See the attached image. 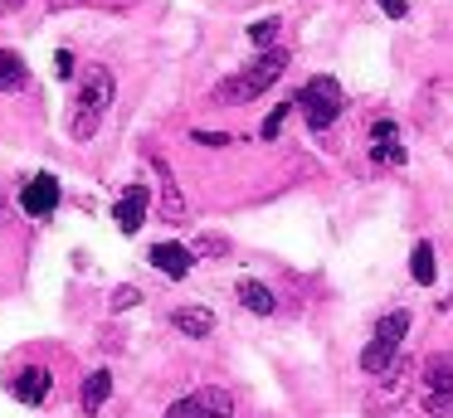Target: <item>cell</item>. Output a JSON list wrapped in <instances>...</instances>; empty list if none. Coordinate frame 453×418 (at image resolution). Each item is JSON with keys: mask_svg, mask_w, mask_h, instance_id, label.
<instances>
[{"mask_svg": "<svg viewBox=\"0 0 453 418\" xmlns=\"http://www.w3.org/2000/svg\"><path fill=\"white\" fill-rule=\"evenodd\" d=\"M414 399L429 418H453V355H429L414 375Z\"/></svg>", "mask_w": 453, "mask_h": 418, "instance_id": "3957f363", "label": "cell"}, {"mask_svg": "<svg viewBox=\"0 0 453 418\" xmlns=\"http://www.w3.org/2000/svg\"><path fill=\"white\" fill-rule=\"evenodd\" d=\"M151 171H157V180H161V214H166L171 224H180V219H186V200H180L176 180H171V165L157 156V161H151Z\"/></svg>", "mask_w": 453, "mask_h": 418, "instance_id": "4fadbf2b", "label": "cell"}, {"mask_svg": "<svg viewBox=\"0 0 453 418\" xmlns=\"http://www.w3.org/2000/svg\"><path fill=\"white\" fill-rule=\"evenodd\" d=\"M190 262H196V253L186 248V243H157L151 248V268H161L166 277H190Z\"/></svg>", "mask_w": 453, "mask_h": 418, "instance_id": "8fae6325", "label": "cell"}, {"mask_svg": "<svg viewBox=\"0 0 453 418\" xmlns=\"http://www.w3.org/2000/svg\"><path fill=\"white\" fill-rule=\"evenodd\" d=\"M137 301H142L137 287H118V292H112V307H137Z\"/></svg>", "mask_w": 453, "mask_h": 418, "instance_id": "44dd1931", "label": "cell"}, {"mask_svg": "<svg viewBox=\"0 0 453 418\" xmlns=\"http://www.w3.org/2000/svg\"><path fill=\"white\" fill-rule=\"evenodd\" d=\"M15 87H25V64L15 49H0V93H15Z\"/></svg>", "mask_w": 453, "mask_h": 418, "instance_id": "2e32d148", "label": "cell"}, {"mask_svg": "<svg viewBox=\"0 0 453 418\" xmlns=\"http://www.w3.org/2000/svg\"><path fill=\"white\" fill-rule=\"evenodd\" d=\"M404 336H410V311H385V316L375 321L371 346L361 350V369H365V375H385V369L400 360Z\"/></svg>", "mask_w": 453, "mask_h": 418, "instance_id": "277c9868", "label": "cell"}, {"mask_svg": "<svg viewBox=\"0 0 453 418\" xmlns=\"http://www.w3.org/2000/svg\"><path fill=\"white\" fill-rule=\"evenodd\" d=\"M234 297H239V307H244V311H254V316H273V307H278V301H273V292H268L264 282H254V277H244V282H239V287H234Z\"/></svg>", "mask_w": 453, "mask_h": 418, "instance_id": "5bb4252c", "label": "cell"}, {"mask_svg": "<svg viewBox=\"0 0 453 418\" xmlns=\"http://www.w3.org/2000/svg\"><path fill=\"white\" fill-rule=\"evenodd\" d=\"M50 389H54V375L44 365H25L20 375L11 379V394L20 399V404H30V408L44 404V399H50Z\"/></svg>", "mask_w": 453, "mask_h": 418, "instance_id": "30bf717a", "label": "cell"}, {"mask_svg": "<svg viewBox=\"0 0 453 418\" xmlns=\"http://www.w3.org/2000/svg\"><path fill=\"white\" fill-rule=\"evenodd\" d=\"M229 414H234V394L225 384H200L166 408V418H229Z\"/></svg>", "mask_w": 453, "mask_h": 418, "instance_id": "8992f818", "label": "cell"}, {"mask_svg": "<svg viewBox=\"0 0 453 418\" xmlns=\"http://www.w3.org/2000/svg\"><path fill=\"white\" fill-rule=\"evenodd\" d=\"M196 141H200V146H225L229 136H225V132H196Z\"/></svg>", "mask_w": 453, "mask_h": 418, "instance_id": "cb8c5ba5", "label": "cell"}, {"mask_svg": "<svg viewBox=\"0 0 453 418\" xmlns=\"http://www.w3.org/2000/svg\"><path fill=\"white\" fill-rule=\"evenodd\" d=\"M283 68H288V49H264V54L254 58L249 68H239L234 78H225V83L215 87V103H254L258 93H268V87L283 78Z\"/></svg>", "mask_w": 453, "mask_h": 418, "instance_id": "6da1fadb", "label": "cell"}, {"mask_svg": "<svg viewBox=\"0 0 453 418\" xmlns=\"http://www.w3.org/2000/svg\"><path fill=\"white\" fill-rule=\"evenodd\" d=\"M380 10L390 19H404V15H410V0H380Z\"/></svg>", "mask_w": 453, "mask_h": 418, "instance_id": "7402d4cb", "label": "cell"}, {"mask_svg": "<svg viewBox=\"0 0 453 418\" xmlns=\"http://www.w3.org/2000/svg\"><path fill=\"white\" fill-rule=\"evenodd\" d=\"M11 219V200H5V194H0V224Z\"/></svg>", "mask_w": 453, "mask_h": 418, "instance_id": "d4e9b609", "label": "cell"}, {"mask_svg": "<svg viewBox=\"0 0 453 418\" xmlns=\"http://www.w3.org/2000/svg\"><path fill=\"white\" fill-rule=\"evenodd\" d=\"M190 253H205V258H219V253H229V243L210 233V239H196V248H190Z\"/></svg>", "mask_w": 453, "mask_h": 418, "instance_id": "ffe728a7", "label": "cell"}, {"mask_svg": "<svg viewBox=\"0 0 453 418\" xmlns=\"http://www.w3.org/2000/svg\"><path fill=\"white\" fill-rule=\"evenodd\" d=\"M20 209L30 214V219H50V214L59 209V180H54V175H35L20 190Z\"/></svg>", "mask_w": 453, "mask_h": 418, "instance_id": "52a82bcc", "label": "cell"}, {"mask_svg": "<svg viewBox=\"0 0 453 418\" xmlns=\"http://www.w3.org/2000/svg\"><path fill=\"white\" fill-rule=\"evenodd\" d=\"M288 112H293V103H278V107H273V112H268V122H264V132H258V136H264V141H273V136H278V132H283V122H288Z\"/></svg>", "mask_w": 453, "mask_h": 418, "instance_id": "d6986e66", "label": "cell"}, {"mask_svg": "<svg viewBox=\"0 0 453 418\" xmlns=\"http://www.w3.org/2000/svg\"><path fill=\"white\" fill-rule=\"evenodd\" d=\"M410 272H414V282H419V287H429V282L439 277V272H434V243H414Z\"/></svg>", "mask_w": 453, "mask_h": 418, "instance_id": "e0dca14e", "label": "cell"}, {"mask_svg": "<svg viewBox=\"0 0 453 418\" xmlns=\"http://www.w3.org/2000/svg\"><path fill=\"white\" fill-rule=\"evenodd\" d=\"M371 161L375 165H404V146H400V126L390 122V117H380V122H371Z\"/></svg>", "mask_w": 453, "mask_h": 418, "instance_id": "ba28073f", "label": "cell"}, {"mask_svg": "<svg viewBox=\"0 0 453 418\" xmlns=\"http://www.w3.org/2000/svg\"><path fill=\"white\" fill-rule=\"evenodd\" d=\"M5 5H25V0H5Z\"/></svg>", "mask_w": 453, "mask_h": 418, "instance_id": "484cf974", "label": "cell"}, {"mask_svg": "<svg viewBox=\"0 0 453 418\" xmlns=\"http://www.w3.org/2000/svg\"><path fill=\"white\" fill-rule=\"evenodd\" d=\"M293 107H303V117H307V126H312V132H326V126H332L336 117H342L346 93H342V83H336V78L317 73L312 83H307L303 93L293 97Z\"/></svg>", "mask_w": 453, "mask_h": 418, "instance_id": "5b68a950", "label": "cell"}, {"mask_svg": "<svg viewBox=\"0 0 453 418\" xmlns=\"http://www.w3.org/2000/svg\"><path fill=\"white\" fill-rule=\"evenodd\" d=\"M108 394H112V375L108 369H93V375L83 379V394H79L83 414H98V408L108 404Z\"/></svg>", "mask_w": 453, "mask_h": 418, "instance_id": "9a60e30c", "label": "cell"}, {"mask_svg": "<svg viewBox=\"0 0 453 418\" xmlns=\"http://www.w3.org/2000/svg\"><path fill=\"white\" fill-rule=\"evenodd\" d=\"M171 326H176L180 336H190V340H205L210 331H215V311L210 307H176L171 311Z\"/></svg>", "mask_w": 453, "mask_h": 418, "instance_id": "7c38bea8", "label": "cell"}, {"mask_svg": "<svg viewBox=\"0 0 453 418\" xmlns=\"http://www.w3.org/2000/svg\"><path fill=\"white\" fill-rule=\"evenodd\" d=\"M112 93H118V83H112V73L103 64H88L79 78V97H73V136L79 141H88L93 132H98L103 112L112 107Z\"/></svg>", "mask_w": 453, "mask_h": 418, "instance_id": "7a4b0ae2", "label": "cell"}, {"mask_svg": "<svg viewBox=\"0 0 453 418\" xmlns=\"http://www.w3.org/2000/svg\"><path fill=\"white\" fill-rule=\"evenodd\" d=\"M147 209H151L147 185H127V190H122V200L112 204V219H118V229H122V233H137V229H142V219H147Z\"/></svg>", "mask_w": 453, "mask_h": 418, "instance_id": "9c48e42d", "label": "cell"}, {"mask_svg": "<svg viewBox=\"0 0 453 418\" xmlns=\"http://www.w3.org/2000/svg\"><path fill=\"white\" fill-rule=\"evenodd\" d=\"M273 34H278V15L258 19V25H249V39H254L258 49H273Z\"/></svg>", "mask_w": 453, "mask_h": 418, "instance_id": "ac0fdd59", "label": "cell"}, {"mask_svg": "<svg viewBox=\"0 0 453 418\" xmlns=\"http://www.w3.org/2000/svg\"><path fill=\"white\" fill-rule=\"evenodd\" d=\"M54 68H59V78H69V73H73V54H69V49H59V58H54Z\"/></svg>", "mask_w": 453, "mask_h": 418, "instance_id": "603a6c76", "label": "cell"}, {"mask_svg": "<svg viewBox=\"0 0 453 418\" xmlns=\"http://www.w3.org/2000/svg\"><path fill=\"white\" fill-rule=\"evenodd\" d=\"M449 307H453V297H449Z\"/></svg>", "mask_w": 453, "mask_h": 418, "instance_id": "4316f807", "label": "cell"}]
</instances>
